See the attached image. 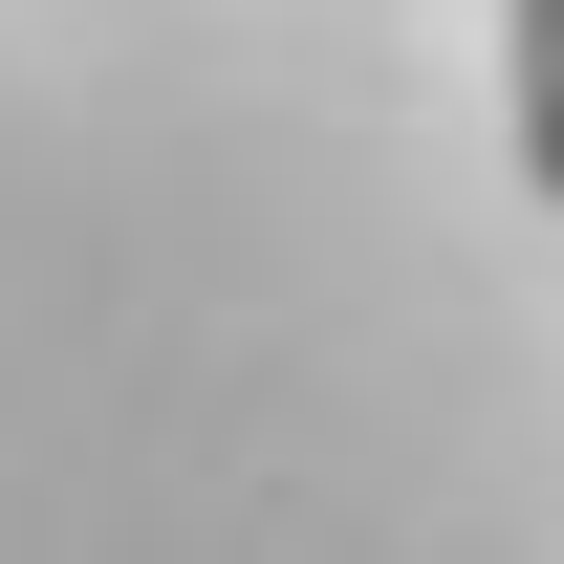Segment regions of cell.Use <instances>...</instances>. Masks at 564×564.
Masks as SVG:
<instances>
[{
    "instance_id": "6da1fadb",
    "label": "cell",
    "mask_w": 564,
    "mask_h": 564,
    "mask_svg": "<svg viewBox=\"0 0 564 564\" xmlns=\"http://www.w3.org/2000/svg\"><path fill=\"white\" fill-rule=\"evenodd\" d=\"M499 87H521V196H564V0H499Z\"/></svg>"
}]
</instances>
